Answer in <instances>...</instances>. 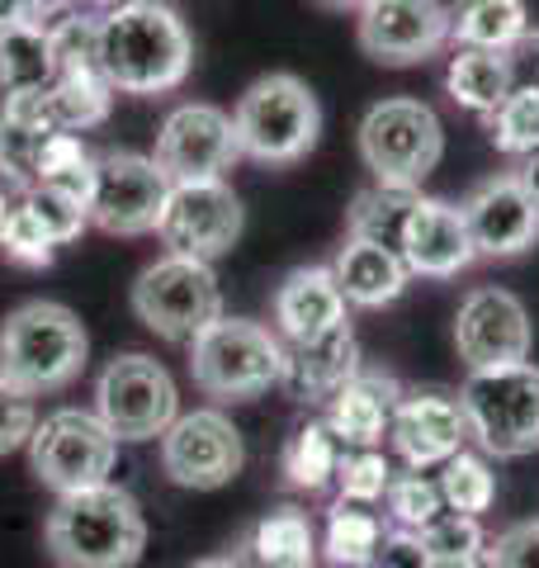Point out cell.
Returning <instances> with one entry per match:
<instances>
[{
    "instance_id": "6da1fadb",
    "label": "cell",
    "mask_w": 539,
    "mask_h": 568,
    "mask_svg": "<svg viewBox=\"0 0 539 568\" xmlns=\"http://www.w3.org/2000/svg\"><path fill=\"white\" fill-rule=\"evenodd\" d=\"M100 67L119 95H166L190 77L194 39L166 0H123L100 14Z\"/></svg>"
},
{
    "instance_id": "7a4b0ae2",
    "label": "cell",
    "mask_w": 539,
    "mask_h": 568,
    "mask_svg": "<svg viewBox=\"0 0 539 568\" xmlns=\"http://www.w3.org/2000/svg\"><path fill=\"white\" fill-rule=\"evenodd\" d=\"M43 536L58 568H138L148 549V517L129 488L100 484L58 497Z\"/></svg>"
},
{
    "instance_id": "3957f363",
    "label": "cell",
    "mask_w": 539,
    "mask_h": 568,
    "mask_svg": "<svg viewBox=\"0 0 539 568\" xmlns=\"http://www.w3.org/2000/svg\"><path fill=\"white\" fill-rule=\"evenodd\" d=\"M90 361L85 323L58 298H29L0 323V379L24 388L29 398L58 394L81 379Z\"/></svg>"
},
{
    "instance_id": "277c9868",
    "label": "cell",
    "mask_w": 539,
    "mask_h": 568,
    "mask_svg": "<svg viewBox=\"0 0 539 568\" xmlns=\"http://www.w3.org/2000/svg\"><path fill=\"white\" fill-rule=\"evenodd\" d=\"M232 123H237L242 156L261 166H294L322 138L317 95L294 71H270V77L251 81L232 110Z\"/></svg>"
},
{
    "instance_id": "5b68a950",
    "label": "cell",
    "mask_w": 539,
    "mask_h": 568,
    "mask_svg": "<svg viewBox=\"0 0 539 568\" xmlns=\"http://www.w3.org/2000/svg\"><path fill=\"white\" fill-rule=\"evenodd\" d=\"M190 379L204 398L242 403L284 384V342L279 332L251 317H218L190 342Z\"/></svg>"
},
{
    "instance_id": "8992f818",
    "label": "cell",
    "mask_w": 539,
    "mask_h": 568,
    "mask_svg": "<svg viewBox=\"0 0 539 568\" xmlns=\"http://www.w3.org/2000/svg\"><path fill=\"white\" fill-rule=\"evenodd\" d=\"M355 138H359V162L369 166L374 181L398 190H421V181L445 156L440 114L411 95H388L369 104Z\"/></svg>"
},
{
    "instance_id": "52a82bcc",
    "label": "cell",
    "mask_w": 539,
    "mask_h": 568,
    "mask_svg": "<svg viewBox=\"0 0 539 568\" xmlns=\"http://www.w3.org/2000/svg\"><path fill=\"white\" fill-rule=\"evenodd\" d=\"M469 440L488 459H520L539 450V365H507L469 375L459 388Z\"/></svg>"
},
{
    "instance_id": "ba28073f",
    "label": "cell",
    "mask_w": 539,
    "mask_h": 568,
    "mask_svg": "<svg viewBox=\"0 0 539 568\" xmlns=\"http://www.w3.org/2000/svg\"><path fill=\"white\" fill-rule=\"evenodd\" d=\"M129 304L138 313V323L156 332L161 342L190 346L204 327H213L223 317V284L209 261L161 252L152 265H142Z\"/></svg>"
},
{
    "instance_id": "9c48e42d",
    "label": "cell",
    "mask_w": 539,
    "mask_h": 568,
    "mask_svg": "<svg viewBox=\"0 0 539 568\" xmlns=\"http://www.w3.org/2000/svg\"><path fill=\"white\" fill-rule=\"evenodd\" d=\"M95 417L110 426L114 440H129V446L161 440L180 417V388L171 369L142 351L114 355L95 379Z\"/></svg>"
},
{
    "instance_id": "30bf717a",
    "label": "cell",
    "mask_w": 539,
    "mask_h": 568,
    "mask_svg": "<svg viewBox=\"0 0 539 568\" xmlns=\"http://www.w3.org/2000/svg\"><path fill=\"white\" fill-rule=\"evenodd\" d=\"M29 469L58 497L110 484L119 440L90 407H58L29 436Z\"/></svg>"
},
{
    "instance_id": "8fae6325",
    "label": "cell",
    "mask_w": 539,
    "mask_h": 568,
    "mask_svg": "<svg viewBox=\"0 0 539 568\" xmlns=\"http://www.w3.org/2000/svg\"><path fill=\"white\" fill-rule=\"evenodd\" d=\"M171 190L175 185L156 166V156L129 148L95 152V181H90L85 194L90 227H100L110 237H148L156 233L161 213H166Z\"/></svg>"
},
{
    "instance_id": "7c38bea8",
    "label": "cell",
    "mask_w": 539,
    "mask_h": 568,
    "mask_svg": "<svg viewBox=\"0 0 539 568\" xmlns=\"http://www.w3.org/2000/svg\"><path fill=\"white\" fill-rule=\"evenodd\" d=\"M156 166L171 175V185H194V181H227V171L242 162L237 123L227 110L209 100H190L161 119L156 133Z\"/></svg>"
},
{
    "instance_id": "4fadbf2b",
    "label": "cell",
    "mask_w": 539,
    "mask_h": 568,
    "mask_svg": "<svg viewBox=\"0 0 539 568\" xmlns=\"http://www.w3.org/2000/svg\"><path fill=\"white\" fill-rule=\"evenodd\" d=\"M246 465V446L242 432L232 426L223 407H194L171 422V432L161 436V474L175 488H194V493H213L232 484Z\"/></svg>"
},
{
    "instance_id": "5bb4252c",
    "label": "cell",
    "mask_w": 539,
    "mask_h": 568,
    "mask_svg": "<svg viewBox=\"0 0 539 568\" xmlns=\"http://www.w3.org/2000/svg\"><path fill=\"white\" fill-rule=\"evenodd\" d=\"M246 227V209L237 200V190L227 181H194V185H175L166 213L156 223V237L171 256H190V261H218L237 246Z\"/></svg>"
},
{
    "instance_id": "9a60e30c",
    "label": "cell",
    "mask_w": 539,
    "mask_h": 568,
    "mask_svg": "<svg viewBox=\"0 0 539 568\" xmlns=\"http://www.w3.org/2000/svg\"><path fill=\"white\" fill-rule=\"evenodd\" d=\"M530 346H535L530 313L511 290L478 284V290L464 294V304L455 313V351H459V361L469 365V375L526 365Z\"/></svg>"
},
{
    "instance_id": "2e32d148",
    "label": "cell",
    "mask_w": 539,
    "mask_h": 568,
    "mask_svg": "<svg viewBox=\"0 0 539 568\" xmlns=\"http://www.w3.org/2000/svg\"><path fill=\"white\" fill-rule=\"evenodd\" d=\"M359 52L379 67H417L449 48L445 0H369L355 14Z\"/></svg>"
},
{
    "instance_id": "e0dca14e",
    "label": "cell",
    "mask_w": 539,
    "mask_h": 568,
    "mask_svg": "<svg viewBox=\"0 0 539 568\" xmlns=\"http://www.w3.org/2000/svg\"><path fill=\"white\" fill-rule=\"evenodd\" d=\"M459 209L464 223H469L474 252L488 261H516L539 242V204L516 181V171L478 181Z\"/></svg>"
},
{
    "instance_id": "ac0fdd59",
    "label": "cell",
    "mask_w": 539,
    "mask_h": 568,
    "mask_svg": "<svg viewBox=\"0 0 539 568\" xmlns=\"http://www.w3.org/2000/svg\"><path fill=\"white\" fill-rule=\"evenodd\" d=\"M393 455L407 469H440L445 459H455L469 446V422H464L459 394L445 388H407L398 413H393V432H388Z\"/></svg>"
},
{
    "instance_id": "d6986e66",
    "label": "cell",
    "mask_w": 539,
    "mask_h": 568,
    "mask_svg": "<svg viewBox=\"0 0 539 568\" xmlns=\"http://www.w3.org/2000/svg\"><path fill=\"white\" fill-rule=\"evenodd\" d=\"M403 261L411 275L421 280H455L459 271H469L478 261L469 223H464V209L449 200H417L411 209V223L403 233Z\"/></svg>"
},
{
    "instance_id": "ffe728a7",
    "label": "cell",
    "mask_w": 539,
    "mask_h": 568,
    "mask_svg": "<svg viewBox=\"0 0 539 568\" xmlns=\"http://www.w3.org/2000/svg\"><path fill=\"white\" fill-rule=\"evenodd\" d=\"M403 403V384L384 369H359L350 384H340L327 398V432L340 450H379L393 432V413Z\"/></svg>"
},
{
    "instance_id": "44dd1931",
    "label": "cell",
    "mask_w": 539,
    "mask_h": 568,
    "mask_svg": "<svg viewBox=\"0 0 539 568\" xmlns=\"http://www.w3.org/2000/svg\"><path fill=\"white\" fill-rule=\"evenodd\" d=\"M346 294H340V284L332 275V265H298V271H289L279 280L275 290V304H270V313H275V332L284 346L294 342H313V336H327L336 327H346Z\"/></svg>"
},
{
    "instance_id": "7402d4cb",
    "label": "cell",
    "mask_w": 539,
    "mask_h": 568,
    "mask_svg": "<svg viewBox=\"0 0 539 568\" xmlns=\"http://www.w3.org/2000/svg\"><path fill=\"white\" fill-rule=\"evenodd\" d=\"M52 133H58V114H52L48 91L0 100V185L14 194L33 190V171Z\"/></svg>"
},
{
    "instance_id": "603a6c76",
    "label": "cell",
    "mask_w": 539,
    "mask_h": 568,
    "mask_svg": "<svg viewBox=\"0 0 539 568\" xmlns=\"http://www.w3.org/2000/svg\"><path fill=\"white\" fill-rule=\"evenodd\" d=\"M355 375H359V342L350 323L327 336H313V342L284 346V388L303 403H327Z\"/></svg>"
},
{
    "instance_id": "cb8c5ba5",
    "label": "cell",
    "mask_w": 539,
    "mask_h": 568,
    "mask_svg": "<svg viewBox=\"0 0 539 568\" xmlns=\"http://www.w3.org/2000/svg\"><path fill=\"white\" fill-rule=\"evenodd\" d=\"M332 275L340 284L350 308H388L398 304L411 284V271L398 252L388 246H374V242H359V237H346L340 252L332 261Z\"/></svg>"
},
{
    "instance_id": "d4e9b609",
    "label": "cell",
    "mask_w": 539,
    "mask_h": 568,
    "mask_svg": "<svg viewBox=\"0 0 539 568\" xmlns=\"http://www.w3.org/2000/svg\"><path fill=\"white\" fill-rule=\"evenodd\" d=\"M237 568H317V530L308 511L298 507H275L265 511L232 549Z\"/></svg>"
},
{
    "instance_id": "484cf974",
    "label": "cell",
    "mask_w": 539,
    "mask_h": 568,
    "mask_svg": "<svg viewBox=\"0 0 539 568\" xmlns=\"http://www.w3.org/2000/svg\"><path fill=\"white\" fill-rule=\"evenodd\" d=\"M449 6V43L511 52L530 43V10L526 0H445Z\"/></svg>"
},
{
    "instance_id": "4316f807",
    "label": "cell",
    "mask_w": 539,
    "mask_h": 568,
    "mask_svg": "<svg viewBox=\"0 0 539 568\" xmlns=\"http://www.w3.org/2000/svg\"><path fill=\"white\" fill-rule=\"evenodd\" d=\"M445 91L459 110L488 119L501 110V100L516 91V67L507 52H482V48H455L445 67Z\"/></svg>"
},
{
    "instance_id": "83f0119b",
    "label": "cell",
    "mask_w": 539,
    "mask_h": 568,
    "mask_svg": "<svg viewBox=\"0 0 539 568\" xmlns=\"http://www.w3.org/2000/svg\"><path fill=\"white\" fill-rule=\"evenodd\" d=\"M58 81V48H52L48 24H14L0 33V100L52 91Z\"/></svg>"
},
{
    "instance_id": "f1b7e54d",
    "label": "cell",
    "mask_w": 539,
    "mask_h": 568,
    "mask_svg": "<svg viewBox=\"0 0 539 568\" xmlns=\"http://www.w3.org/2000/svg\"><path fill=\"white\" fill-rule=\"evenodd\" d=\"M421 190H398V185H379L374 181L369 190L355 194V204L346 213V237L388 246V252L403 256V233L411 223V209H417Z\"/></svg>"
},
{
    "instance_id": "f546056e",
    "label": "cell",
    "mask_w": 539,
    "mask_h": 568,
    "mask_svg": "<svg viewBox=\"0 0 539 568\" xmlns=\"http://www.w3.org/2000/svg\"><path fill=\"white\" fill-rule=\"evenodd\" d=\"M114 85L104 77V67H67L58 71L52 81V114H58V129L67 133H85V129H100L104 119L114 110Z\"/></svg>"
},
{
    "instance_id": "4dcf8cb0",
    "label": "cell",
    "mask_w": 539,
    "mask_h": 568,
    "mask_svg": "<svg viewBox=\"0 0 539 568\" xmlns=\"http://www.w3.org/2000/svg\"><path fill=\"white\" fill-rule=\"evenodd\" d=\"M384 517L365 503H346L336 497L332 511H327V536H322V549L336 568H374L379 564V549H384Z\"/></svg>"
},
{
    "instance_id": "1f68e13d",
    "label": "cell",
    "mask_w": 539,
    "mask_h": 568,
    "mask_svg": "<svg viewBox=\"0 0 539 568\" xmlns=\"http://www.w3.org/2000/svg\"><path fill=\"white\" fill-rule=\"evenodd\" d=\"M336 465H340V440L327 432V422L298 426L279 455L284 484L298 493H322L327 484H336Z\"/></svg>"
},
{
    "instance_id": "d6a6232c",
    "label": "cell",
    "mask_w": 539,
    "mask_h": 568,
    "mask_svg": "<svg viewBox=\"0 0 539 568\" xmlns=\"http://www.w3.org/2000/svg\"><path fill=\"white\" fill-rule=\"evenodd\" d=\"M436 484L445 497V511H459V517H482V511H492V503H497L492 459L482 450H469V446H464L455 459H445Z\"/></svg>"
},
{
    "instance_id": "836d02e7",
    "label": "cell",
    "mask_w": 539,
    "mask_h": 568,
    "mask_svg": "<svg viewBox=\"0 0 539 568\" xmlns=\"http://www.w3.org/2000/svg\"><path fill=\"white\" fill-rule=\"evenodd\" d=\"M90 181H95V152L85 148L81 133L58 129V133L43 142V156H39V171H33V185L62 190V194H71V200H85Z\"/></svg>"
},
{
    "instance_id": "e575fe53",
    "label": "cell",
    "mask_w": 539,
    "mask_h": 568,
    "mask_svg": "<svg viewBox=\"0 0 539 568\" xmlns=\"http://www.w3.org/2000/svg\"><path fill=\"white\" fill-rule=\"evenodd\" d=\"M482 123H488L492 148H497L501 156H511V162L539 152V81L516 85V91L501 100V110L488 114Z\"/></svg>"
},
{
    "instance_id": "d590c367",
    "label": "cell",
    "mask_w": 539,
    "mask_h": 568,
    "mask_svg": "<svg viewBox=\"0 0 539 568\" xmlns=\"http://www.w3.org/2000/svg\"><path fill=\"white\" fill-rule=\"evenodd\" d=\"M417 536L436 564H482V555H488V530H482V521L459 517V511H440Z\"/></svg>"
},
{
    "instance_id": "8d00e7d4",
    "label": "cell",
    "mask_w": 539,
    "mask_h": 568,
    "mask_svg": "<svg viewBox=\"0 0 539 568\" xmlns=\"http://www.w3.org/2000/svg\"><path fill=\"white\" fill-rule=\"evenodd\" d=\"M384 503H388V517H393V526H398V530H426L445 511L440 484L430 474H421V469L393 474Z\"/></svg>"
},
{
    "instance_id": "74e56055",
    "label": "cell",
    "mask_w": 539,
    "mask_h": 568,
    "mask_svg": "<svg viewBox=\"0 0 539 568\" xmlns=\"http://www.w3.org/2000/svg\"><path fill=\"white\" fill-rule=\"evenodd\" d=\"M20 209L29 213L33 223L43 227V233L52 237V246H67V242H77L85 227H90V213H85V200H71V194L62 190H43V185H33L20 194Z\"/></svg>"
},
{
    "instance_id": "f35d334b",
    "label": "cell",
    "mask_w": 539,
    "mask_h": 568,
    "mask_svg": "<svg viewBox=\"0 0 539 568\" xmlns=\"http://www.w3.org/2000/svg\"><path fill=\"white\" fill-rule=\"evenodd\" d=\"M393 469L384 450H340V465H336V488L346 503H365V507H379L388 497L393 484Z\"/></svg>"
},
{
    "instance_id": "ab89813d",
    "label": "cell",
    "mask_w": 539,
    "mask_h": 568,
    "mask_svg": "<svg viewBox=\"0 0 539 568\" xmlns=\"http://www.w3.org/2000/svg\"><path fill=\"white\" fill-rule=\"evenodd\" d=\"M0 256H6L10 265H20V271H48V265L58 261V246H52V237L43 233V227L14 204V219L6 227V242H0Z\"/></svg>"
},
{
    "instance_id": "60d3db41",
    "label": "cell",
    "mask_w": 539,
    "mask_h": 568,
    "mask_svg": "<svg viewBox=\"0 0 539 568\" xmlns=\"http://www.w3.org/2000/svg\"><path fill=\"white\" fill-rule=\"evenodd\" d=\"M33 426H39V407L24 388H14L10 379H0V455H14L29 446Z\"/></svg>"
},
{
    "instance_id": "b9f144b4",
    "label": "cell",
    "mask_w": 539,
    "mask_h": 568,
    "mask_svg": "<svg viewBox=\"0 0 539 568\" xmlns=\"http://www.w3.org/2000/svg\"><path fill=\"white\" fill-rule=\"evenodd\" d=\"M482 568H539V521H516L488 540Z\"/></svg>"
},
{
    "instance_id": "7bdbcfd3",
    "label": "cell",
    "mask_w": 539,
    "mask_h": 568,
    "mask_svg": "<svg viewBox=\"0 0 539 568\" xmlns=\"http://www.w3.org/2000/svg\"><path fill=\"white\" fill-rule=\"evenodd\" d=\"M374 568H430V555L417 530H398L393 526L384 536V549H379V564Z\"/></svg>"
},
{
    "instance_id": "ee69618b",
    "label": "cell",
    "mask_w": 539,
    "mask_h": 568,
    "mask_svg": "<svg viewBox=\"0 0 539 568\" xmlns=\"http://www.w3.org/2000/svg\"><path fill=\"white\" fill-rule=\"evenodd\" d=\"M33 6V24H58V20H67V14H77V6L81 0H29Z\"/></svg>"
},
{
    "instance_id": "f6af8a7d",
    "label": "cell",
    "mask_w": 539,
    "mask_h": 568,
    "mask_svg": "<svg viewBox=\"0 0 539 568\" xmlns=\"http://www.w3.org/2000/svg\"><path fill=\"white\" fill-rule=\"evenodd\" d=\"M29 20H33L29 0H0V33L14 29V24H29Z\"/></svg>"
},
{
    "instance_id": "bcb514c9",
    "label": "cell",
    "mask_w": 539,
    "mask_h": 568,
    "mask_svg": "<svg viewBox=\"0 0 539 568\" xmlns=\"http://www.w3.org/2000/svg\"><path fill=\"white\" fill-rule=\"evenodd\" d=\"M516 181H520V185H526V194H530V200L539 204V152H530V156H520V162H516Z\"/></svg>"
},
{
    "instance_id": "7dc6e473",
    "label": "cell",
    "mask_w": 539,
    "mask_h": 568,
    "mask_svg": "<svg viewBox=\"0 0 539 568\" xmlns=\"http://www.w3.org/2000/svg\"><path fill=\"white\" fill-rule=\"evenodd\" d=\"M14 204H20V194L0 185V242H6V227H10V219H14Z\"/></svg>"
},
{
    "instance_id": "c3c4849f",
    "label": "cell",
    "mask_w": 539,
    "mask_h": 568,
    "mask_svg": "<svg viewBox=\"0 0 539 568\" xmlns=\"http://www.w3.org/2000/svg\"><path fill=\"white\" fill-rule=\"evenodd\" d=\"M317 6H327V10H355V14H359V10L369 6V0H317Z\"/></svg>"
},
{
    "instance_id": "681fc988",
    "label": "cell",
    "mask_w": 539,
    "mask_h": 568,
    "mask_svg": "<svg viewBox=\"0 0 539 568\" xmlns=\"http://www.w3.org/2000/svg\"><path fill=\"white\" fill-rule=\"evenodd\" d=\"M190 568H237V564H232V555H213V559H194Z\"/></svg>"
},
{
    "instance_id": "f907efd6",
    "label": "cell",
    "mask_w": 539,
    "mask_h": 568,
    "mask_svg": "<svg viewBox=\"0 0 539 568\" xmlns=\"http://www.w3.org/2000/svg\"><path fill=\"white\" fill-rule=\"evenodd\" d=\"M526 48H535V81H539V29L530 33V43H526Z\"/></svg>"
},
{
    "instance_id": "816d5d0a",
    "label": "cell",
    "mask_w": 539,
    "mask_h": 568,
    "mask_svg": "<svg viewBox=\"0 0 539 568\" xmlns=\"http://www.w3.org/2000/svg\"><path fill=\"white\" fill-rule=\"evenodd\" d=\"M90 6H95V10L104 14V10H114V6H123V0H90Z\"/></svg>"
},
{
    "instance_id": "f5cc1de1",
    "label": "cell",
    "mask_w": 539,
    "mask_h": 568,
    "mask_svg": "<svg viewBox=\"0 0 539 568\" xmlns=\"http://www.w3.org/2000/svg\"><path fill=\"white\" fill-rule=\"evenodd\" d=\"M430 568H482V564H436L430 559Z\"/></svg>"
}]
</instances>
